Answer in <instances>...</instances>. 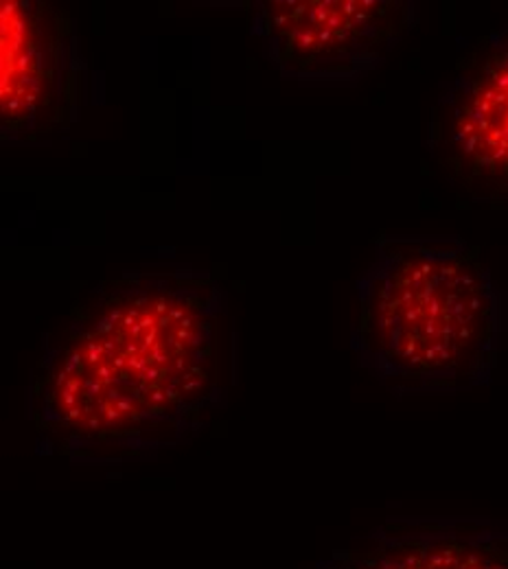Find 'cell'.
<instances>
[{"label": "cell", "mask_w": 508, "mask_h": 569, "mask_svg": "<svg viewBox=\"0 0 508 569\" xmlns=\"http://www.w3.org/2000/svg\"><path fill=\"white\" fill-rule=\"evenodd\" d=\"M209 272H123L79 298L44 338L27 388L40 456L117 467L196 438L223 399Z\"/></svg>", "instance_id": "6da1fadb"}, {"label": "cell", "mask_w": 508, "mask_h": 569, "mask_svg": "<svg viewBox=\"0 0 508 569\" xmlns=\"http://www.w3.org/2000/svg\"><path fill=\"white\" fill-rule=\"evenodd\" d=\"M505 300L460 237H381L358 281L351 349L397 397L458 395L491 381Z\"/></svg>", "instance_id": "7a4b0ae2"}, {"label": "cell", "mask_w": 508, "mask_h": 569, "mask_svg": "<svg viewBox=\"0 0 508 569\" xmlns=\"http://www.w3.org/2000/svg\"><path fill=\"white\" fill-rule=\"evenodd\" d=\"M255 7L252 33L270 62L307 83L375 71L419 20L408 0H266Z\"/></svg>", "instance_id": "3957f363"}, {"label": "cell", "mask_w": 508, "mask_h": 569, "mask_svg": "<svg viewBox=\"0 0 508 569\" xmlns=\"http://www.w3.org/2000/svg\"><path fill=\"white\" fill-rule=\"evenodd\" d=\"M426 149L474 202L508 204V27L456 62L432 108Z\"/></svg>", "instance_id": "277c9868"}, {"label": "cell", "mask_w": 508, "mask_h": 569, "mask_svg": "<svg viewBox=\"0 0 508 569\" xmlns=\"http://www.w3.org/2000/svg\"><path fill=\"white\" fill-rule=\"evenodd\" d=\"M2 141L38 142L79 117L83 62L73 18L42 0H2Z\"/></svg>", "instance_id": "5b68a950"}, {"label": "cell", "mask_w": 508, "mask_h": 569, "mask_svg": "<svg viewBox=\"0 0 508 569\" xmlns=\"http://www.w3.org/2000/svg\"><path fill=\"white\" fill-rule=\"evenodd\" d=\"M313 569H508V528L487 517H392Z\"/></svg>", "instance_id": "8992f818"}]
</instances>
